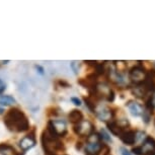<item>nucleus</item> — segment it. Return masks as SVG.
I'll use <instances>...</instances> for the list:
<instances>
[{
	"mask_svg": "<svg viewBox=\"0 0 155 155\" xmlns=\"http://www.w3.org/2000/svg\"><path fill=\"white\" fill-rule=\"evenodd\" d=\"M4 125L11 132L21 133L30 130V122L25 114L18 107H11L5 114Z\"/></svg>",
	"mask_w": 155,
	"mask_h": 155,
	"instance_id": "obj_1",
	"label": "nucleus"
},
{
	"mask_svg": "<svg viewBox=\"0 0 155 155\" xmlns=\"http://www.w3.org/2000/svg\"><path fill=\"white\" fill-rule=\"evenodd\" d=\"M41 142H42L43 149L45 154H54L57 155L58 152H62L65 150V146L60 138H53L48 134L46 130L43 131L41 136Z\"/></svg>",
	"mask_w": 155,
	"mask_h": 155,
	"instance_id": "obj_2",
	"label": "nucleus"
},
{
	"mask_svg": "<svg viewBox=\"0 0 155 155\" xmlns=\"http://www.w3.org/2000/svg\"><path fill=\"white\" fill-rule=\"evenodd\" d=\"M86 141L87 143L85 145V155H99L104 145L101 143V139L98 134H91L86 139Z\"/></svg>",
	"mask_w": 155,
	"mask_h": 155,
	"instance_id": "obj_3",
	"label": "nucleus"
},
{
	"mask_svg": "<svg viewBox=\"0 0 155 155\" xmlns=\"http://www.w3.org/2000/svg\"><path fill=\"white\" fill-rule=\"evenodd\" d=\"M73 131H74V133L76 135H78L80 137H86V139H87L91 134L94 133V126L92 125L91 122L83 120L79 124L74 125Z\"/></svg>",
	"mask_w": 155,
	"mask_h": 155,
	"instance_id": "obj_4",
	"label": "nucleus"
},
{
	"mask_svg": "<svg viewBox=\"0 0 155 155\" xmlns=\"http://www.w3.org/2000/svg\"><path fill=\"white\" fill-rule=\"evenodd\" d=\"M146 75L147 72L145 71V69L143 68L141 65H137L133 67L129 72V77H130L131 81L133 83H135L136 85H141L146 79Z\"/></svg>",
	"mask_w": 155,
	"mask_h": 155,
	"instance_id": "obj_5",
	"label": "nucleus"
},
{
	"mask_svg": "<svg viewBox=\"0 0 155 155\" xmlns=\"http://www.w3.org/2000/svg\"><path fill=\"white\" fill-rule=\"evenodd\" d=\"M35 134H36V129H33L31 132H30L27 136L23 137L19 141V146L23 150V152L33 148L36 145V136H35Z\"/></svg>",
	"mask_w": 155,
	"mask_h": 155,
	"instance_id": "obj_6",
	"label": "nucleus"
},
{
	"mask_svg": "<svg viewBox=\"0 0 155 155\" xmlns=\"http://www.w3.org/2000/svg\"><path fill=\"white\" fill-rule=\"evenodd\" d=\"M94 114L101 121H112L115 113L106 106H96Z\"/></svg>",
	"mask_w": 155,
	"mask_h": 155,
	"instance_id": "obj_7",
	"label": "nucleus"
},
{
	"mask_svg": "<svg viewBox=\"0 0 155 155\" xmlns=\"http://www.w3.org/2000/svg\"><path fill=\"white\" fill-rule=\"evenodd\" d=\"M120 139L125 144L133 145L136 143V132L133 130H125L120 136Z\"/></svg>",
	"mask_w": 155,
	"mask_h": 155,
	"instance_id": "obj_8",
	"label": "nucleus"
},
{
	"mask_svg": "<svg viewBox=\"0 0 155 155\" xmlns=\"http://www.w3.org/2000/svg\"><path fill=\"white\" fill-rule=\"evenodd\" d=\"M141 147H142L143 154L155 153V140L153 138H151V137H147L145 141L143 142Z\"/></svg>",
	"mask_w": 155,
	"mask_h": 155,
	"instance_id": "obj_9",
	"label": "nucleus"
},
{
	"mask_svg": "<svg viewBox=\"0 0 155 155\" xmlns=\"http://www.w3.org/2000/svg\"><path fill=\"white\" fill-rule=\"evenodd\" d=\"M107 128H109V130L110 131V133H112L113 135L118 136V137L121 136V134L125 131V129H123L121 126L119 125L118 122L113 121V120L110 122H107Z\"/></svg>",
	"mask_w": 155,
	"mask_h": 155,
	"instance_id": "obj_10",
	"label": "nucleus"
},
{
	"mask_svg": "<svg viewBox=\"0 0 155 155\" xmlns=\"http://www.w3.org/2000/svg\"><path fill=\"white\" fill-rule=\"evenodd\" d=\"M25 152L18 154L12 146L7 143H0V155H23Z\"/></svg>",
	"mask_w": 155,
	"mask_h": 155,
	"instance_id": "obj_11",
	"label": "nucleus"
},
{
	"mask_svg": "<svg viewBox=\"0 0 155 155\" xmlns=\"http://www.w3.org/2000/svg\"><path fill=\"white\" fill-rule=\"evenodd\" d=\"M68 119L70 123H72V124H74V125H77L83 121V114L78 110H73L69 113Z\"/></svg>",
	"mask_w": 155,
	"mask_h": 155,
	"instance_id": "obj_12",
	"label": "nucleus"
},
{
	"mask_svg": "<svg viewBox=\"0 0 155 155\" xmlns=\"http://www.w3.org/2000/svg\"><path fill=\"white\" fill-rule=\"evenodd\" d=\"M128 107L130 110L131 114L135 117H139V116H142L143 113H144V110L143 107L140 106L139 104H137L135 101H130L128 104Z\"/></svg>",
	"mask_w": 155,
	"mask_h": 155,
	"instance_id": "obj_13",
	"label": "nucleus"
},
{
	"mask_svg": "<svg viewBox=\"0 0 155 155\" xmlns=\"http://www.w3.org/2000/svg\"><path fill=\"white\" fill-rule=\"evenodd\" d=\"M53 124L56 128L57 133L59 134L60 137H64L67 134V128H66V124L65 122L63 121H58V120H52Z\"/></svg>",
	"mask_w": 155,
	"mask_h": 155,
	"instance_id": "obj_14",
	"label": "nucleus"
},
{
	"mask_svg": "<svg viewBox=\"0 0 155 155\" xmlns=\"http://www.w3.org/2000/svg\"><path fill=\"white\" fill-rule=\"evenodd\" d=\"M15 99L10 95H1L0 96V104L2 106H10L11 104H14Z\"/></svg>",
	"mask_w": 155,
	"mask_h": 155,
	"instance_id": "obj_15",
	"label": "nucleus"
},
{
	"mask_svg": "<svg viewBox=\"0 0 155 155\" xmlns=\"http://www.w3.org/2000/svg\"><path fill=\"white\" fill-rule=\"evenodd\" d=\"M95 66V74L96 75H102L106 73V68H104V65L102 63H96L94 64Z\"/></svg>",
	"mask_w": 155,
	"mask_h": 155,
	"instance_id": "obj_16",
	"label": "nucleus"
},
{
	"mask_svg": "<svg viewBox=\"0 0 155 155\" xmlns=\"http://www.w3.org/2000/svg\"><path fill=\"white\" fill-rule=\"evenodd\" d=\"M84 101H85L87 107H88V109L91 110L92 113H94L96 106H95L94 101H93L92 99H91V97H84Z\"/></svg>",
	"mask_w": 155,
	"mask_h": 155,
	"instance_id": "obj_17",
	"label": "nucleus"
},
{
	"mask_svg": "<svg viewBox=\"0 0 155 155\" xmlns=\"http://www.w3.org/2000/svg\"><path fill=\"white\" fill-rule=\"evenodd\" d=\"M146 134L144 132H141V131H138V132H136V142H143L146 140Z\"/></svg>",
	"mask_w": 155,
	"mask_h": 155,
	"instance_id": "obj_18",
	"label": "nucleus"
},
{
	"mask_svg": "<svg viewBox=\"0 0 155 155\" xmlns=\"http://www.w3.org/2000/svg\"><path fill=\"white\" fill-rule=\"evenodd\" d=\"M99 137H101V141L112 142V139H110V135H109V134H107L104 130H101V133H99Z\"/></svg>",
	"mask_w": 155,
	"mask_h": 155,
	"instance_id": "obj_19",
	"label": "nucleus"
},
{
	"mask_svg": "<svg viewBox=\"0 0 155 155\" xmlns=\"http://www.w3.org/2000/svg\"><path fill=\"white\" fill-rule=\"evenodd\" d=\"M49 110H48V116L49 117H57L58 114H59L57 112L58 110L57 107H50Z\"/></svg>",
	"mask_w": 155,
	"mask_h": 155,
	"instance_id": "obj_20",
	"label": "nucleus"
},
{
	"mask_svg": "<svg viewBox=\"0 0 155 155\" xmlns=\"http://www.w3.org/2000/svg\"><path fill=\"white\" fill-rule=\"evenodd\" d=\"M132 152L135 155H142L143 154V151H142V147L141 146H136L132 149Z\"/></svg>",
	"mask_w": 155,
	"mask_h": 155,
	"instance_id": "obj_21",
	"label": "nucleus"
},
{
	"mask_svg": "<svg viewBox=\"0 0 155 155\" xmlns=\"http://www.w3.org/2000/svg\"><path fill=\"white\" fill-rule=\"evenodd\" d=\"M71 67L73 69V71H74L75 74H77V72H79V64L78 62H76V61H73L71 63Z\"/></svg>",
	"mask_w": 155,
	"mask_h": 155,
	"instance_id": "obj_22",
	"label": "nucleus"
},
{
	"mask_svg": "<svg viewBox=\"0 0 155 155\" xmlns=\"http://www.w3.org/2000/svg\"><path fill=\"white\" fill-rule=\"evenodd\" d=\"M5 88H6V85H5V83L3 82V81L0 79V94H1V93L4 91Z\"/></svg>",
	"mask_w": 155,
	"mask_h": 155,
	"instance_id": "obj_23",
	"label": "nucleus"
},
{
	"mask_svg": "<svg viewBox=\"0 0 155 155\" xmlns=\"http://www.w3.org/2000/svg\"><path fill=\"white\" fill-rule=\"evenodd\" d=\"M71 101H72V102H74L75 106H80V104H81L80 99H78L77 97H72V98H71Z\"/></svg>",
	"mask_w": 155,
	"mask_h": 155,
	"instance_id": "obj_24",
	"label": "nucleus"
},
{
	"mask_svg": "<svg viewBox=\"0 0 155 155\" xmlns=\"http://www.w3.org/2000/svg\"><path fill=\"white\" fill-rule=\"evenodd\" d=\"M120 150H121V154L122 155H132V154L130 153V152L127 150V149L124 148V147H122L121 149H120Z\"/></svg>",
	"mask_w": 155,
	"mask_h": 155,
	"instance_id": "obj_25",
	"label": "nucleus"
},
{
	"mask_svg": "<svg viewBox=\"0 0 155 155\" xmlns=\"http://www.w3.org/2000/svg\"><path fill=\"white\" fill-rule=\"evenodd\" d=\"M58 83H59L62 87H69V83H67L66 81H64V80H59Z\"/></svg>",
	"mask_w": 155,
	"mask_h": 155,
	"instance_id": "obj_26",
	"label": "nucleus"
},
{
	"mask_svg": "<svg viewBox=\"0 0 155 155\" xmlns=\"http://www.w3.org/2000/svg\"><path fill=\"white\" fill-rule=\"evenodd\" d=\"M36 68H37V70H39V72L41 73V74H43V73H44V69H43V68H42V67H41V66L37 65V66H36Z\"/></svg>",
	"mask_w": 155,
	"mask_h": 155,
	"instance_id": "obj_27",
	"label": "nucleus"
},
{
	"mask_svg": "<svg viewBox=\"0 0 155 155\" xmlns=\"http://www.w3.org/2000/svg\"><path fill=\"white\" fill-rule=\"evenodd\" d=\"M83 144L81 142H77V145H76V148L77 149H81V146H82Z\"/></svg>",
	"mask_w": 155,
	"mask_h": 155,
	"instance_id": "obj_28",
	"label": "nucleus"
},
{
	"mask_svg": "<svg viewBox=\"0 0 155 155\" xmlns=\"http://www.w3.org/2000/svg\"><path fill=\"white\" fill-rule=\"evenodd\" d=\"M151 98H152V101H153V104H154V107H155V93L151 96Z\"/></svg>",
	"mask_w": 155,
	"mask_h": 155,
	"instance_id": "obj_29",
	"label": "nucleus"
},
{
	"mask_svg": "<svg viewBox=\"0 0 155 155\" xmlns=\"http://www.w3.org/2000/svg\"><path fill=\"white\" fill-rule=\"evenodd\" d=\"M2 113H3V110H2V109H0V114H2Z\"/></svg>",
	"mask_w": 155,
	"mask_h": 155,
	"instance_id": "obj_30",
	"label": "nucleus"
},
{
	"mask_svg": "<svg viewBox=\"0 0 155 155\" xmlns=\"http://www.w3.org/2000/svg\"><path fill=\"white\" fill-rule=\"evenodd\" d=\"M154 124H155V122H154Z\"/></svg>",
	"mask_w": 155,
	"mask_h": 155,
	"instance_id": "obj_31",
	"label": "nucleus"
}]
</instances>
